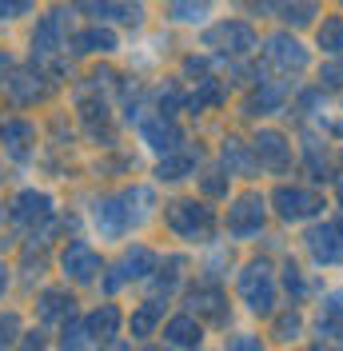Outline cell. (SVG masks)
<instances>
[{"label":"cell","instance_id":"obj_1","mask_svg":"<svg viewBox=\"0 0 343 351\" xmlns=\"http://www.w3.org/2000/svg\"><path fill=\"white\" fill-rule=\"evenodd\" d=\"M164 219H168L172 232L188 243H208L215 232V212L208 204H196V199H176V204H168Z\"/></svg>","mask_w":343,"mask_h":351},{"label":"cell","instance_id":"obj_2","mask_svg":"<svg viewBox=\"0 0 343 351\" xmlns=\"http://www.w3.org/2000/svg\"><path fill=\"white\" fill-rule=\"evenodd\" d=\"M239 295H244V304L252 307L256 315H272L276 311V276H272V267L263 260L248 263L244 271H239Z\"/></svg>","mask_w":343,"mask_h":351},{"label":"cell","instance_id":"obj_3","mask_svg":"<svg viewBox=\"0 0 343 351\" xmlns=\"http://www.w3.org/2000/svg\"><path fill=\"white\" fill-rule=\"evenodd\" d=\"M256 44H259V36L248 21H220L204 32V48L228 52V56H248Z\"/></svg>","mask_w":343,"mask_h":351},{"label":"cell","instance_id":"obj_4","mask_svg":"<svg viewBox=\"0 0 343 351\" xmlns=\"http://www.w3.org/2000/svg\"><path fill=\"white\" fill-rule=\"evenodd\" d=\"M92 223H96V232H100L104 240H120L132 223H140V216L132 212V199H128V192H124V196H104L100 199L96 212H92Z\"/></svg>","mask_w":343,"mask_h":351},{"label":"cell","instance_id":"obj_5","mask_svg":"<svg viewBox=\"0 0 343 351\" xmlns=\"http://www.w3.org/2000/svg\"><path fill=\"white\" fill-rule=\"evenodd\" d=\"M148 271H156V252L144 247V243H132L120 256V263L112 267V276H104V291H120L128 280H144Z\"/></svg>","mask_w":343,"mask_h":351},{"label":"cell","instance_id":"obj_6","mask_svg":"<svg viewBox=\"0 0 343 351\" xmlns=\"http://www.w3.org/2000/svg\"><path fill=\"white\" fill-rule=\"evenodd\" d=\"M272 204H276L279 219H287V223H300V219H311L316 212L323 208V199L316 192H307V188H276L272 192Z\"/></svg>","mask_w":343,"mask_h":351},{"label":"cell","instance_id":"obj_7","mask_svg":"<svg viewBox=\"0 0 343 351\" xmlns=\"http://www.w3.org/2000/svg\"><path fill=\"white\" fill-rule=\"evenodd\" d=\"M60 267H64V276L72 280V284H92L100 271H104V263H100V256H96V247L84 240H72L64 247V256H60Z\"/></svg>","mask_w":343,"mask_h":351},{"label":"cell","instance_id":"obj_8","mask_svg":"<svg viewBox=\"0 0 343 351\" xmlns=\"http://www.w3.org/2000/svg\"><path fill=\"white\" fill-rule=\"evenodd\" d=\"M259 228H263V196L248 192V196H239L228 208V232L236 240H248V236H256Z\"/></svg>","mask_w":343,"mask_h":351},{"label":"cell","instance_id":"obj_9","mask_svg":"<svg viewBox=\"0 0 343 351\" xmlns=\"http://www.w3.org/2000/svg\"><path fill=\"white\" fill-rule=\"evenodd\" d=\"M307 252H311V260L316 263H343V228L340 223H316V228H307Z\"/></svg>","mask_w":343,"mask_h":351},{"label":"cell","instance_id":"obj_10","mask_svg":"<svg viewBox=\"0 0 343 351\" xmlns=\"http://www.w3.org/2000/svg\"><path fill=\"white\" fill-rule=\"evenodd\" d=\"M263 56H268V60H272V64H276L283 76H292V72H303V68H307V48H303L296 36H287V32L268 36Z\"/></svg>","mask_w":343,"mask_h":351},{"label":"cell","instance_id":"obj_11","mask_svg":"<svg viewBox=\"0 0 343 351\" xmlns=\"http://www.w3.org/2000/svg\"><path fill=\"white\" fill-rule=\"evenodd\" d=\"M252 156H256V164H263V168H272V172H283V168L292 164V144H287V136H283V132L263 128V132H256Z\"/></svg>","mask_w":343,"mask_h":351},{"label":"cell","instance_id":"obj_12","mask_svg":"<svg viewBox=\"0 0 343 351\" xmlns=\"http://www.w3.org/2000/svg\"><path fill=\"white\" fill-rule=\"evenodd\" d=\"M60 44H64V12L56 8V12H48V16L40 21V28L32 32V60H48V56H56Z\"/></svg>","mask_w":343,"mask_h":351},{"label":"cell","instance_id":"obj_13","mask_svg":"<svg viewBox=\"0 0 343 351\" xmlns=\"http://www.w3.org/2000/svg\"><path fill=\"white\" fill-rule=\"evenodd\" d=\"M188 315L196 319H208L215 328H224L228 324V304H224V291L220 287H196L192 295H188Z\"/></svg>","mask_w":343,"mask_h":351},{"label":"cell","instance_id":"obj_14","mask_svg":"<svg viewBox=\"0 0 343 351\" xmlns=\"http://www.w3.org/2000/svg\"><path fill=\"white\" fill-rule=\"evenodd\" d=\"M140 136H144V144H148L152 152H176L180 144H184V132L172 124L168 116H156V120H144V128H140Z\"/></svg>","mask_w":343,"mask_h":351},{"label":"cell","instance_id":"obj_15","mask_svg":"<svg viewBox=\"0 0 343 351\" xmlns=\"http://www.w3.org/2000/svg\"><path fill=\"white\" fill-rule=\"evenodd\" d=\"M4 96L12 100V104H36V100H44V92L48 88L40 84V72H12V76H4Z\"/></svg>","mask_w":343,"mask_h":351},{"label":"cell","instance_id":"obj_16","mask_svg":"<svg viewBox=\"0 0 343 351\" xmlns=\"http://www.w3.org/2000/svg\"><path fill=\"white\" fill-rule=\"evenodd\" d=\"M48 216H52V196L48 192L28 188V192H21V196L12 199V219L16 223H40Z\"/></svg>","mask_w":343,"mask_h":351},{"label":"cell","instance_id":"obj_17","mask_svg":"<svg viewBox=\"0 0 343 351\" xmlns=\"http://www.w3.org/2000/svg\"><path fill=\"white\" fill-rule=\"evenodd\" d=\"M0 140H4V148L16 156V160H28L32 140H36V128L28 120H0Z\"/></svg>","mask_w":343,"mask_h":351},{"label":"cell","instance_id":"obj_18","mask_svg":"<svg viewBox=\"0 0 343 351\" xmlns=\"http://www.w3.org/2000/svg\"><path fill=\"white\" fill-rule=\"evenodd\" d=\"M196 164H200V148H176V152H168L160 160L156 176L168 180V184H176V180H188V176L196 172Z\"/></svg>","mask_w":343,"mask_h":351},{"label":"cell","instance_id":"obj_19","mask_svg":"<svg viewBox=\"0 0 343 351\" xmlns=\"http://www.w3.org/2000/svg\"><path fill=\"white\" fill-rule=\"evenodd\" d=\"M164 339H168L172 348H200L204 328H200L196 315H176V319H168V328H164Z\"/></svg>","mask_w":343,"mask_h":351},{"label":"cell","instance_id":"obj_20","mask_svg":"<svg viewBox=\"0 0 343 351\" xmlns=\"http://www.w3.org/2000/svg\"><path fill=\"white\" fill-rule=\"evenodd\" d=\"M272 12L279 21H287L292 28H303V24H311L320 16V0H276Z\"/></svg>","mask_w":343,"mask_h":351},{"label":"cell","instance_id":"obj_21","mask_svg":"<svg viewBox=\"0 0 343 351\" xmlns=\"http://www.w3.org/2000/svg\"><path fill=\"white\" fill-rule=\"evenodd\" d=\"M84 331H88V339H112V335L120 331V311H116V304L96 307V311L84 319Z\"/></svg>","mask_w":343,"mask_h":351},{"label":"cell","instance_id":"obj_22","mask_svg":"<svg viewBox=\"0 0 343 351\" xmlns=\"http://www.w3.org/2000/svg\"><path fill=\"white\" fill-rule=\"evenodd\" d=\"M72 52H116V32L112 28H84L72 36Z\"/></svg>","mask_w":343,"mask_h":351},{"label":"cell","instance_id":"obj_23","mask_svg":"<svg viewBox=\"0 0 343 351\" xmlns=\"http://www.w3.org/2000/svg\"><path fill=\"white\" fill-rule=\"evenodd\" d=\"M283 96H287V84H259V92L244 104V112H248V116H268V112H279Z\"/></svg>","mask_w":343,"mask_h":351},{"label":"cell","instance_id":"obj_24","mask_svg":"<svg viewBox=\"0 0 343 351\" xmlns=\"http://www.w3.org/2000/svg\"><path fill=\"white\" fill-rule=\"evenodd\" d=\"M224 168H228V176L232 172L252 176L256 172V156L248 152V144H239V140H224Z\"/></svg>","mask_w":343,"mask_h":351},{"label":"cell","instance_id":"obj_25","mask_svg":"<svg viewBox=\"0 0 343 351\" xmlns=\"http://www.w3.org/2000/svg\"><path fill=\"white\" fill-rule=\"evenodd\" d=\"M212 12V0H168V16L180 24H200Z\"/></svg>","mask_w":343,"mask_h":351},{"label":"cell","instance_id":"obj_26","mask_svg":"<svg viewBox=\"0 0 343 351\" xmlns=\"http://www.w3.org/2000/svg\"><path fill=\"white\" fill-rule=\"evenodd\" d=\"M316 40L327 56H343V16H327L316 32Z\"/></svg>","mask_w":343,"mask_h":351},{"label":"cell","instance_id":"obj_27","mask_svg":"<svg viewBox=\"0 0 343 351\" xmlns=\"http://www.w3.org/2000/svg\"><path fill=\"white\" fill-rule=\"evenodd\" d=\"M160 315H164V304H160V300H148V304L132 315V335H136V339L152 335V331H156V324H160Z\"/></svg>","mask_w":343,"mask_h":351},{"label":"cell","instance_id":"obj_28","mask_svg":"<svg viewBox=\"0 0 343 351\" xmlns=\"http://www.w3.org/2000/svg\"><path fill=\"white\" fill-rule=\"evenodd\" d=\"M303 156H307V168L316 180H331V164H327V148H323L316 136H307L303 140Z\"/></svg>","mask_w":343,"mask_h":351},{"label":"cell","instance_id":"obj_29","mask_svg":"<svg viewBox=\"0 0 343 351\" xmlns=\"http://www.w3.org/2000/svg\"><path fill=\"white\" fill-rule=\"evenodd\" d=\"M72 315V295L68 291H44L40 295V319H68Z\"/></svg>","mask_w":343,"mask_h":351},{"label":"cell","instance_id":"obj_30","mask_svg":"<svg viewBox=\"0 0 343 351\" xmlns=\"http://www.w3.org/2000/svg\"><path fill=\"white\" fill-rule=\"evenodd\" d=\"M196 84H200V92L188 100V108H192V112H204V108H212V104H220V100H224V84H220V80L204 76V80H196Z\"/></svg>","mask_w":343,"mask_h":351},{"label":"cell","instance_id":"obj_31","mask_svg":"<svg viewBox=\"0 0 343 351\" xmlns=\"http://www.w3.org/2000/svg\"><path fill=\"white\" fill-rule=\"evenodd\" d=\"M88 348V331H84V324H68L64 328V339H60V351H84Z\"/></svg>","mask_w":343,"mask_h":351},{"label":"cell","instance_id":"obj_32","mask_svg":"<svg viewBox=\"0 0 343 351\" xmlns=\"http://www.w3.org/2000/svg\"><path fill=\"white\" fill-rule=\"evenodd\" d=\"M300 331H303V319H300V311H287V315H279V324H276V335L287 343V339H300Z\"/></svg>","mask_w":343,"mask_h":351},{"label":"cell","instance_id":"obj_33","mask_svg":"<svg viewBox=\"0 0 343 351\" xmlns=\"http://www.w3.org/2000/svg\"><path fill=\"white\" fill-rule=\"evenodd\" d=\"M200 188H204V196H228V172H204L200 180Z\"/></svg>","mask_w":343,"mask_h":351},{"label":"cell","instance_id":"obj_34","mask_svg":"<svg viewBox=\"0 0 343 351\" xmlns=\"http://www.w3.org/2000/svg\"><path fill=\"white\" fill-rule=\"evenodd\" d=\"M24 12H32V0H0V24L4 21H16Z\"/></svg>","mask_w":343,"mask_h":351},{"label":"cell","instance_id":"obj_35","mask_svg":"<svg viewBox=\"0 0 343 351\" xmlns=\"http://www.w3.org/2000/svg\"><path fill=\"white\" fill-rule=\"evenodd\" d=\"M320 88H343V64L331 60V64L320 68Z\"/></svg>","mask_w":343,"mask_h":351},{"label":"cell","instance_id":"obj_36","mask_svg":"<svg viewBox=\"0 0 343 351\" xmlns=\"http://www.w3.org/2000/svg\"><path fill=\"white\" fill-rule=\"evenodd\" d=\"M283 287H287V291H296V295H303V291H307V284H303V271L296 267V263H283Z\"/></svg>","mask_w":343,"mask_h":351},{"label":"cell","instance_id":"obj_37","mask_svg":"<svg viewBox=\"0 0 343 351\" xmlns=\"http://www.w3.org/2000/svg\"><path fill=\"white\" fill-rule=\"evenodd\" d=\"M323 315H331L335 324H343V287L327 295V304H323Z\"/></svg>","mask_w":343,"mask_h":351},{"label":"cell","instance_id":"obj_38","mask_svg":"<svg viewBox=\"0 0 343 351\" xmlns=\"http://www.w3.org/2000/svg\"><path fill=\"white\" fill-rule=\"evenodd\" d=\"M228 351H263V343H259L256 335H236V339L228 343Z\"/></svg>","mask_w":343,"mask_h":351},{"label":"cell","instance_id":"obj_39","mask_svg":"<svg viewBox=\"0 0 343 351\" xmlns=\"http://www.w3.org/2000/svg\"><path fill=\"white\" fill-rule=\"evenodd\" d=\"M21 328V319H16V315H4V319H0V351H4V343H8V339H12V331Z\"/></svg>","mask_w":343,"mask_h":351},{"label":"cell","instance_id":"obj_40","mask_svg":"<svg viewBox=\"0 0 343 351\" xmlns=\"http://www.w3.org/2000/svg\"><path fill=\"white\" fill-rule=\"evenodd\" d=\"M80 8L96 12V16H100V12H104V16H112V8H116V4H112V0H80Z\"/></svg>","mask_w":343,"mask_h":351},{"label":"cell","instance_id":"obj_41","mask_svg":"<svg viewBox=\"0 0 343 351\" xmlns=\"http://www.w3.org/2000/svg\"><path fill=\"white\" fill-rule=\"evenodd\" d=\"M248 8H252V12H272L276 0H248Z\"/></svg>","mask_w":343,"mask_h":351},{"label":"cell","instance_id":"obj_42","mask_svg":"<svg viewBox=\"0 0 343 351\" xmlns=\"http://www.w3.org/2000/svg\"><path fill=\"white\" fill-rule=\"evenodd\" d=\"M24 348H28V351H32V348L40 351V348H44V335H40V331H28V339H24Z\"/></svg>","mask_w":343,"mask_h":351},{"label":"cell","instance_id":"obj_43","mask_svg":"<svg viewBox=\"0 0 343 351\" xmlns=\"http://www.w3.org/2000/svg\"><path fill=\"white\" fill-rule=\"evenodd\" d=\"M4 287H8V267L0 263V295H4Z\"/></svg>","mask_w":343,"mask_h":351},{"label":"cell","instance_id":"obj_44","mask_svg":"<svg viewBox=\"0 0 343 351\" xmlns=\"http://www.w3.org/2000/svg\"><path fill=\"white\" fill-rule=\"evenodd\" d=\"M8 64H12V56H8V52L0 48V72H8Z\"/></svg>","mask_w":343,"mask_h":351},{"label":"cell","instance_id":"obj_45","mask_svg":"<svg viewBox=\"0 0 343 351\" xmlns=\"http://www.w3.org/2000/svg\"><path fill=\"white\" fill-rule=\"evenodd\" d=\"M340 199H343V184H340Z\"/></svg>","mask_w":343,"mask_h":351}]
</instances>
